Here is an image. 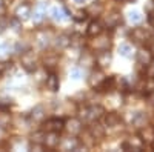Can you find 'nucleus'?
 <instances>
[{
    "label": "nucleus",
    "mask_w": 154,
    "mask_h": 152,
    "mask_svg": "<svg viewBox=\"0 0 154 152\" xmlns=\"http://www.w3.org/2000/svg\"><path fill=\"white\" fill-rule=\"evenodd\" d=\"M143 146H145V143L142 142V138H140L139 135L126 138V140L123 142V145H122V148L125 151H142Z\"/></svg>",
    "instance_id": "obj_6"
},
{
    "label": "nucleus",
    "mask_w": 154,
    "mask_h": 152,
    "mask_svg": "<svg viewBox=\"0 0 154 152\" xmlns=\"http://www.w3.org/2000/svg\"><path fill=\"white\" fill-rule=\"evenodd\" d=\"M9 25H11L12 28H14V31H20V20H19V19L9 20Z\"/></svg>",
    "instance_id": "obj_38"
},
{
    "label": "nucleus",
    "mask_w": 154,
    "mask_h": 152,
    "mask_svg": "<svg viewBox=\"0 0 154 152\" xmlns=\"http://www.w3.org/2000/svg\"><path fill=\"white\" fill-rule=\"evenodd\" d=\"M103 9H105V6H103V3H102V2H93L91 5H89V6L85 9V12H86V16H88V17H94V19H97L99 16H102Z\"/></svg>",
    "instance_id": "obj_14"
},
{
    "label": "nucleus",
    "mask_w": 154,
    "mask_h": 152,
    "mask_svg": "<svg viewBox=\"0 0 154 152\" xmlns=\"http://www.w3.org/2000/svg\"><path fill=\"white\" fill-rule=\"evenodd\" d=\"M56 65H57V57H56V55H49V57L45 58V68L53 69Z\"/></svg>",
    "instance_id": "obj_30"
},
{
    "label": "nucleus",
    "mask_w": 154,
    "mask_h": 152,
    "mask_svg": "<svg viewBox=\"0 0 154 152\" xmlns=\"http://www.w3.org/2000/svg\"><path fill=\"white\" fill-rule=\"evenodd\" d=\"M102 32H103V23H102L100 20H97V19H94L86 28V34L89 37H96V35H99Z\"/></svg>",
    "instance_id": "obj_17"
},
{
    "label": "nucleus",
    "mask_w": 154,
    "mask_h": 152,
    "mask_svg": "<svg viewBox=\"0 0 154 152\" xmlns=\"http://www.w3.org/2000/svg\"><path fill=\"white\" fill-rule=\"evenodd\" d=\"M146 77H152L154 79V60H151L148 65H146Z\"/></svg>",
    "instance_id": "obj_36"
},
{
    "label": "nucleus",
    "mask_w": 154,
    "mask_h": 152,
    "mask_svg": "<svg viewBox=\"0 0 154 152\" xmlns=\"http://www.w3.org/2000/svg\"><path fill=\"white\" fill-rule=\"evenodd\" d=\"M63 126H65V121L62 118L56 117V118H49L43 123V131L45 132H62Z\"/></svg>",
    "instance_id": "obj_5"
},
{
    "label": "nucleus",
    "mask_w": 154,
    "mask_h": 152,
    "mask_svg": "<svg viewBox=\"0 0 154 152\" xmlns=\"http://www.w3.org/2000/svg\"><path fill=\"white\" fill-rule=\"evenodd\" d=\"M53 39V32L51 31H46V29H42V31H37L35 34V40H37V45L40 48H46Z\"/></svg>",
    "instance_id": "obj_13"
},
{
    "label": "nucleus",
    "mask_w": 154,
    "mask_h": 152,
    "mask_svg": "<svg viewBox=\"0 0 154 152\" xmlns=\"http://www.w3.org/2000/svg\"><path fill=\"white\" fill-rule=\"evenodd\" d=\"M51 16H53V19H54L56 22H63V20L68 19V12L63 9V8L56 6V8L51 9Z\"/></svg>",
    "instance_id": "obj_25"
},
{
    "label": "nucleus",
    "mask_w": 154,
    "mask_h": 152,
    "mask_svg": "<svg viewBox=\"0 0 154 152\" xmlns=\"http://www.w3.org/2000/svg\"><path fill=\"white\" fill-rule=\"evenodd\" d=\"M88 131H89V134L96 138V140H102V138H105V134H106L105 126H102L97 121H91V126H89Z\"/></svg>",
    "instance_id": "obj_15"
},
{
    "label": "nucleus",
    "mask_w": 154,
    "mask_h": 152,
    "mask_svg": "<svg viewBox=\"0 0 154 152\" xmlns=\"http://www.w3.org/2000/svg\"><path fill=\"white\" fill-rule=\"evenodd\" d=\"M83 75V72H82V69L80 68H72L71 69V72H69V77L72 79V80H79L80 77Z\"/></svg>",
    "instance_id": "obj_33"
},
{
    "label": "nucleus",
    "mask_w": 154,
    "mask_h": 152,
    "mask_svg": "<svg viewBox=\"0 0 154 152\" xmlns=\"http://www.w3.org/2000/svg\"><path fill=\"white\" fill-rule=\"evenodd\" d=\"M139 89L142 91V94L145 97H149L152 92H154V79L152 77H146L145 80H142V83H140Z\"/></svg>",
    "instance_id": "obj_21"
},
{
    "label": "nucleus",
    "mask_w": 154,
    "mask_h": 152,
    "mask_svg": "<svg viewBox=\"0 0 154 152\" xmlns=\"http://www.w3.org/2000/svg\"><path fill=\"white\" fill-rule=\"evenodd\" d=\"M43 138H45V131L35 132V134L32 135V143H43Z\"/></svg>",
    "instance_id": "obj_35"
},
{
    "label": "nucleus",
    "mask_w": 154,
    "mask_h": 152,
    "mask_svg": "<svg viewBox=\"0 0 154 152\" xmlns=\"http://www.w3.org/2000/svg\"><path fill=\"white\" fill-rule=\"evenodd\" d=\"M22 66L26 69L28 72H34L35 71V58H34V54L25 52L22 55Z\"/></svg>",
    "instance_id": "obj_18"
},
{
    "label": "nucleus",
    "mask_w": 154,
    "mask_h": 152,
    "mask_svg": "<svg viewBox=\"0 0 154 152\" xmlns=\"http://www.w3.org/2000/svg\"><path fill=\"white\" fill-rule=\"evenodd\" d=\"M149 97H151V101H152V105H154V92H152V94H151Z\"/></svg>",
    "instance_id": "obj_44"
},
{
    "label": "nucleus",
    "mask_w": 154,
    "mask_h": 152,
    "mask_svg": "<svg viewBox=\"0 0 154 152\" xmlns=\"http://www.w3.org/2000/svg\"><path fill=\"white\" fill-rule=\"evenodd\" d=\"M139 137L142 138V142L145 145H151L154 143V126H148L145 124L143 128H140V134Z\"/></svg>",
    "instance_id": "obj_12"
},
{
    "label": "nucleus",
    "mask_w": 154,
    "mask_h": 152,
    "mask_svg": "<svg viewBox=\"0 0 154 152\" xmlns=\"http://www.w3.org/2000/svg\"><path fill=\"white\" fill-rule=\"evenodd\" d=\"M120 123H122V117L117 112H108L105 115V126H108V128H116Z\"/></svg>",
    "instance_id": "obj_22"
},
{
    "label": "nucleus",
    "mask_w": 154,
    "mask_h": 152,
    "mask_svg": "<svg viewBox=\"0 0 154 152\" xmlns=\"http://www.w3.org/2000/svg\"><path fill=\"white\" fill-rule=\"evenodd\" d=\"M9 120H11V117H9L8 112L0 114V128H5V126H8V124H9Z\"/></svg>",
    "instance_id": "obj_32"
},
{
    "label": "nucleus",
    "mask_w": 154,
    "mask_h": 152,
    "mask_svg": "<svg viewBox=\"0 0 154 152\" xmlns=\"http://www.w3.org/2000/svg\"><path fill=\"white\" fill-rule=\"evenodd\" d=\"M136 60H137L139 65L146 66L148 63L152 60V55H151V52H149V49H140L139 52H137V55H136Z\"/></svg>",
    "instance_id": "obj_23"
},
{
    "label": "nucleus",
    "mask_w": 154,
    "mask_h": 152,
    "mask_svg": "<svg viewBox=\"0 0 154 152\" xmlns=\"http://www.w3.org/2000/svg\"><path fill=\"white\" fill-rule=\"evenodd\" d=\"M45 83H46V89H49L51 92H57L59 88H60V80H59L56 72H51L48 77H46V82Z\"/></svg>",
    "instance_id": "obj_19"
},
{
    "label": "nucleus",
    "mask_w": 154,
    "mask_h": 152,
    "mask_svg": "<svg viewBox=\"0 0 154 152\" xmlns=\"http://www.w3.org/2000/svg\"><path fill=\"white\" fill-rule=\"evenodd\" d=\"M69 45H71V37L65 35V34H60L59 37H56V40H54V46L57 49H65Z\"/></svg>",
    "instance_id": "obj_24"
},
{
    "label": "nucleus",
    "mask_w": 154,
    "mask_h": 152,
    "mask_svg": "<svg viewBox=\"0 0 154 152\" xmlns=\"http://www.w3.org/2000/svg\"><path fill=\"white\" fill-rule=\"evenodd\" d=\"M119 52L123 57H133V48H131V45H128V43H122L119 46Z\"/></svg>",
    "instance_id": "obj_29"
},
{
    "label": "nucleus",
    "mask_w": 154,
    "mask_h": 152,
    "mask_svg": "<svg viewBox=\"0 0 154 152\" xmlns=\"http://www.w3.org/2000/svg\"><path fill=\"white\" fill-rule=\"evenodd\" d=\"M149 52H151V55H152V58H154V43L149 46Z\"/></svg>",
    "instance_id": "obj_43"
},
{
    "label": "nucleus",
    "mask_w": 154,
    "mask_h": 152,
    "mask_svg": "<svg viewBox=\"0 0 154 152\" xmlns=\"http://www.w3.org/2000/svg\"><path fill=\"white\" fill-rule=\"evenodd\" d=\"M145 12H146V16H152L154 14V0H149V2L146 3Z\"/></svg>",
    "instance_id": "obj_37"
},
{
    "label": "nucleus",
    "mask_w": 154,
    "mask_h": 152,
    "mask_svg": "<svg viewBox=\"0 0 154 152\" xmlns=\"http://www.w3.org/2000/svg\"><path fill=\"white\" fill-rule=\"evenodd\" d=\"M46 117V114H45V108L43 106H35L31 112V118L34 121H43Z\"/></svg>",
    "instance_id": "obj_28"
},
{
    "label": "nucleus",
    "mask_w": 154,
    "mask_h": 152,
    "mask_svg": "<svg viewBox=\"0 0 154 152\" xmlns=\"http://www.w3.org/2000/svg\"><path fill=\"white\" fill-rule=\"evenodd\" d=\"M79 135H82V143H83V146L93 148V146L96 145V138L89 134V131H83V129H82V132H80Z\"/></svg>",
    "instance_id": "obj_27"
},
{
    "label": "nucleus",
    "mask_w": 154,
    "mask_h": 152,
    "mask_svg": "<svg viewBox=\"0 0 154 152\" xmlns=\"http://www.w3.org/2000/svg\"><path fill=\"white\" fill-rule=\"evenodd\" d=\"M57 148L60 151H77L79 149V142H77V138H74V135H68L66 138H62V140L59 142Z\"/></svg>",
    "instance_id": "obj_7"
},
{
    "label": "nucleus",
    "mask_w": 154,
    "mask_h": 152,
    "mask_svg": "<svg viewBox=\"0 0 154 152\" xmlns=\"http://www.w3.org/2000/svg\"><path fill=\"white\" fill-rule=\"evenodd\" d=\"M130 20H131V23H140L143 20V17L139 11H131L130 12Z\"/></svg>",
    "instance_id": "obj_31"
},
{
    "label": "nucleus",
    "mask_w": 154,
    "mask_h": 152,
    "mask_svg": "<svg viewBox=\"0 0 154 152\" xmlns=\"http://www.w3.org/2000/svg\"><path fill=\"white\" fill-rule=\"evenodd\" d=\"M77 3H85V0H75Z\"/></svg>",
    "instance_id": "obj_45"
},
{
    "label": "nucleus",
    "mask_w": 154,
    "mask_h": 152,
    "mask_svg": "<svg viewBox=\"0 0 154 152\" xmlns=\"http://www.w3.org/2000/svg\"><path fill=\"white\" fill-rule=\"evenodd\" d=\"M31 12H32V8L31 5L28 3H20L17 8H16V19H19L20 22H25L31 17Z\"/></svg>",
    "instance_id": "obj_11"
},
{
    "label": "nucleus",
    "mask_w": 154,
    "mask_h": 152,
    "mask_svg": "<svg viewBox=\"0 0 154 152\" xmlns=\"http://www.w3.org/2000/svg\"><path fill=\"white\" fill-rule=\"evenodd\" d=\"M94 40L89 42V48H91L93 51H102V49H109L111 46V40L108 35H103V34H99L96 37H93Z\"/></svg>",
    "instance_id": "obj_2"
},
{
    "label": "nucleus",
    "mask_w": 154,
    "mask_h": 152,
    "mask_svg": "<svg viewBox=\"0 0 154 152\" xmlns=\"http://www.w3.org/2000/svg\"><path fill=\"white\" fill-rule=\"evenodd\" d=\"M120 23H122V14L119 11H111L109 14L105 17V26H108L109 29L117 28Z\"/></svg>",
    "instance_id": "obj_10"
},
{
    "label": "nucleus",
    "mask_w": 154,
    "mask_h": 152,
    "mask_svg": "<svg viewBox=\"0 0 154 152\" xmlns=\"http://www.w3.org/2000/svg\"><path fill=\"white\" fill-rule=\"evenodd\" d=\"M8 26H9V20H6V19H0V32H3Z\"/></svg>",
    "instance_id": "obj_39"
},
{
    "label": "nucleus",
    "mask_w": 154,
    "mask_h": 152,
    "mask_svg": "<svg viewBox=\"0 0 154 152\" xmlns=\"http://www.w3.org/2000/svg\"><path fill=\"white\" fill-rule=\"evenodd\" d=\"M60 142V135L59 132H46L45 134V138H43V145L49 149H56L57 145Z\"/></svg>",
    "instance_id": "obj_16"
},
{
    "label": "nucleus",
    "mask_w": 154,
    "mask_h": 152,
    "mask_svg": "<svg viewBox=\"0 0 154 152\" xmlns=\"http://www.w3.org/2000/svg\"><path fill=\"white\" fill-rule=\"evenodd\" d=\"M63 129L68 132V135H74V137H75V135H79V134L82 132L83 124H82V121H80L79 118L71 117L68 121H65V126H63Z\"/></svg>",
    "instance_id": "obj_3"
},
{
    "label": "nucleus",
    "mask_w": 154,
    "mask_h": 152,
    "mask_svg": "<svg viewBox=\"0 0 154 152\" xmlns=\"http://www.w3.org/2000/svg\"><path fill=\"white\" fill-rule=\"evenodd\" d=\"M130 35H131V40H134L136 43H146L151 39V34L145 28H134Z\"/></svg>",
    "instance_id": "obj_8"
},
{
    "label": "nucleus",
    "mask_w": 154,
    "mask_h": 152,
    "mask_svg": "<svg viewBox=\"0 0 154 152\" xmlns=\"http://www.w3.org/2000/svg\"><path fill=\"white\" fill-rule=\"evenodd\" d=\"M133 124L136 126V128H143L145 124H148V115L145 112H139V114H136V115L133 117Z\"/></svg>",
    "instance_id": "obj_26"
},
{
    "label": "nucleus",
    "mask_w": 154,
    "mask_h": 152,
    "mask_svg": "<svg viewBox=\"0 0 154 152\" xmlns=\"http://www.w3.org/2000/svg\"><path fill=\"white\" fill-rule=\"evenodd\" d=\"M88 16H86V12L85 11H77L75 12V20H85Z\"/></svg>",
    "instance_id": "obj_40"
},
{
    "label": "nucleus",
    "mask_w": 154,
    "mask_h": 152,
    "mask_svg": "<svg viewBox=\"0 0 154 152\" xmlns=\"http://www.w3.org/2000/svg\"><path fill=\"white\" fill-rule=\"evenodd\" d=\"M105 114V109L102 108L100 105H91V106H86L83 108V114H82V118L86 121H99Z\"/></svg>",
    "instance_id": "obj_1"
},
{
    "label": "nucleus",
    "mask_w": 154,
    "mask_h": 152,
    "mask_svg": "<svg viewBox=\"0 0 154 152\" xmlns=\"http://www.w3.org/2000/svg\"><path fill=\"white\" fill-rule=\"evenodd\" d=\"M111 60H112V55L109 52V49H102V51H97L96 54V65L103 69V68H108L111 65Z\"/></svg>",
    "instance_id": "obj_4"
},
{
    "label": "nucleus",
    "mask_w": 154,
    "mask_h": 152,
    "mask_svg": "<svg viewBox=\"0 0 154 152\" xmlns=\"http://www.w3.org/2000/svg\"><path fill=\"white\" fill-rule=\"evenodd\" d=\"M5 69H6V63L5 61H0V75L5 72Z\"/></svg>",
    "instance_id": "obj_41"
},
{
    "label": "nucleus",
    "mask_w": 154,
    "mask_h": 152,
    "mask_svg": "<svg viewBox=\"0 0 154 152\" xmlns=\"http://www.w3.org/2000/svg\"><path fill=\"white\" fill-rule=\"evenodd\" d=\"M116 2H125V0H116Z\"/></svg>",
    "instance_id": "obj_46"
},
{
    "label": "nucleus",
    "mask_w": 154,
    "mask_h": 152,
    "mask_svg": "<svg viewBox=\"0 0 154 152\" xmlns=\"http://www.w3.org/2000/svg\"><path fill=\"white\" fill-rule=\"evenodd\" d=\"M80 65L83 68H91L96 65V54H93L91 51H83L80 55Z\"/></svg>",
    "instance_id": "obj_20"
},
{
    "label": "nucleus",
    "mask_w": 154,
    "mask_h": 152,
    "mask_svg": "<svg viewBox=\"0 0 154 152\" xmlns=\"http://www.w3.org/2000/svg\"><path fill=\"white\" fill-rule=\"evenodd\" d=\"M105 77H106V75L103 74V71H102V69H96V71H93L91 74H89L88 85L91 88H94V89H97V88L102 85V82L105 80Z\"/></svg>",
    "instance_id": "obj_9"
},
{
    "label": "nucleus",
    "mask_w": 154,
    "mask_h": 152,
    "mask_svg": "<svg viewBox=\"0 0 154 152\" xmlns=\"http://www.w3.org/2000/svg\"><path fill=\"white\" fill-rule=\"evenodd\" d=\"M43 8H45V5H38V8H37V9H35V12H34V19H35L37 22L43 19V14H45Z\"/></svg>",
    "instance_id": "obj_34"
},
{
    "label": "nucleus",
    "mask_w": 154,
    "mask_h": 152,
    "mask_svg": "<svg viewBox=\"0 0 154 152\" xmlns=\"http://www.w3.org/2000/svg\"><path fill=\"white\" fill-rule=\"evenodd\" d=\"M148 20H149V23H151V26H154V14H152V16H148Z\"/></svg>",
    "instance_id": "obj_42"
}]
</instances>
